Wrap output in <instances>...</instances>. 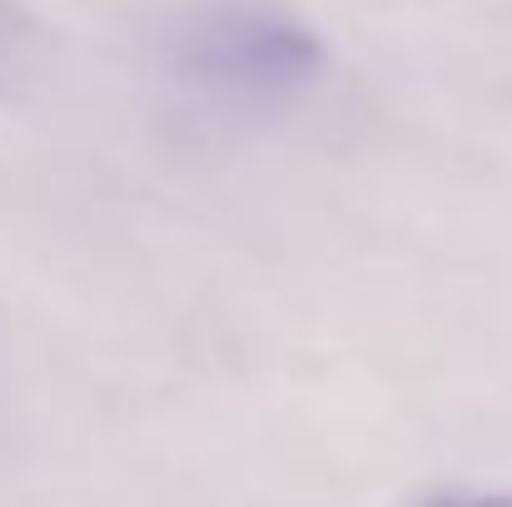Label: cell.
I'll return each instance as SVG.
<instances>
[{
  "instance_id": "obj_2",
  "label": "cell",
  "mask_w": 512,
  "mask_h": 507,
  "mask_svg": "<svg viewBox=\"0 0 512 507\" xmlns=\"http://www.w3.org/2000/svg\"><path fill=\"white\" fill-rule=\"evenodd\" d=\"M25 60H30V25L10 0H0V80H15Z\"/></svg>"
},
{
  "instance_id": "obj_3",
  "label": "cell",
  "mask_w": 512,
  "mask_h": 507,
  "mask_svg": "<svg viewBox=\"0 0 512 507\" xmlns=\"http://www.w3.org/2000/svg\"><path fill=\"white\" fill-rule=\"evenodd\" d=\"M418 507H512V493H468V488H448V493H428Z\"/></svg>"
},
{
  "instance_id": "obj_1",
  "label": "cell",
  "mask_w": 512,
  "mask_h": 507,
  "mask_svg": "<svg viewBox=\"0 0 512 507\" xmlns=\"http://www.w3.org/2000/svg\"><path fill=\"white\" fill-rule=\"evenodd\" d=\"M165 70L179 90L224 110H274L329 70L324 35L274 0H204L165 35Z\"/></svg>"
}]
</instances>
